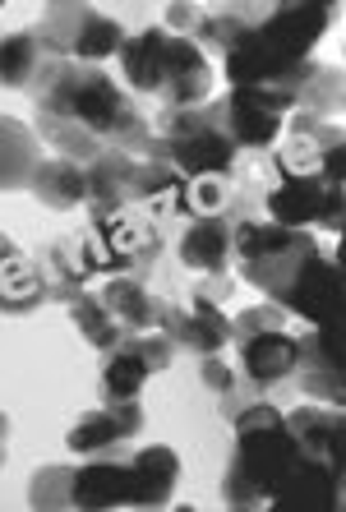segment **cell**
<instances>
[{
	"label": "cell",
	"mask_w": 346,
	"mask_h": 512,
	"mask_svg": "<svg viewBox=\"0 0 346 512\" xmlns=\"http://www.w3.org/2000/svg\"><path fill=\"white\" fill-rule=\"evenodd\" d=\"M333 10L328 5H282L245 24L236 47L227 51L231 88H277L323 37Z\"/></svg>",
	"instance_id": "cell-1"
},
{
	"label": "cell",
	"mask_w": 346,
	"mask_h": 512,
	"mask_svg": "<svg viewBox=\"0 0 346 512\" xmlns=\"http://www.w3.org/2000/svg\"><path fill=\"white\" fill-rule=\"evenodd\" d=\"M120 70L130 79V88L139 93H162L171 107H190L208 97L213 70L194 42L167 33V28H144L139 37H130L120 47Z\"/></svg>",
	"instance_id": "cell-2"
},
{
	"label": "cell",
	"mask_w": 346,
	"mask_h": 512,
	"mask_svg": "<svg viewBox=\"0 0 346 512\" xmlns=\"http://www.w3.org/2000/svg\"><path fill=\"white\" fill-rule=\"evenodd\" d=\"M42 111L65 116L70 125L93 134V139H120V134L139 130V120H134V107L125 102V93H120L102 70H88V65H56L51 88H47V107Z\"/></svg>",
	"instance_id": "cell-3"
},
{
	"label": "cell",
	"mask_w": 346,
	"mask_h": 512,
	"mask_svg": "<svg viewBox=\"0 0 346 512\" xmlns=\"http://www.w3.org/2000/svg\"><path fill=\"white\" fill-rule=\"evenodd\" d=\"M236 439H240L236 466L245 471V480L259 489L263 508H273L277 489L287 485V476L300 462L287 420L277 416V406H268V402L245 406V411L236 416Z\"/></svg>",
	"instance_id": "cell-4"
},
{
	"label": "cell",
	"mask_w": 346,
	"mask_h": 512,
	"mask_svg": "<svg viewBox=\"0 0 346 512\" xmlns=\"http://www.w3.org/2000/svg\"><path fill=\"white\" fill-rule=\"evenodd\" d=\"M314 240L310 231H296V227H277V222H245L236 231V259H240V273L250 277L259 291L268 296H282L291 286V277L305 268V259H314Z\"/></svg>",
	"instance_id": "cell-5"
},
{
	"label": "cell",
	"mask_w": 346,
	"mask_h": 512,
	"mask_svg": "<svg viewBox=\"0 0 346 512\" xmlns=\"http://www.w3.org/2000/svg\"><path fill=\"white\" fill-rule=\"evenodd\" d=\"M217 120H222V107L176 111V116L167 120V143H162L167 167H176L185 180L231 176V167H236V143L222 134Z\"/></svg>",
	"instance_id": "cell-6"
},
{
	"label": "cell",
	"mask_w": 346,
	"mask_h": 512,
	"mask_svg": "<svg viewBox=\"0 0 346 512\" xmlns=\"http://www.w3.org/2000/svg\"><path fill=\"white\" fill-rule=\"evenodd\" d=\"M37 42H47L51 51H65L74 60H102L125 47V33H120V24L107 19V14L84 10V5H60V10L47 14Z\"/></svg>",
	"instance_id": "cell-7"
},
{
	"label": "cell",
	"mask_w": 346,
	"mask_h": 512,
	"mask_svg": "<svg viewBox=\"0 0 346 512\" xmlns=\"http://www.w3.org/2000/svg\"><path fill=\"white\" fill-rule=\"evenodd\" d=\"M227 139L240 148H268L282 130L287 111H296V97L287 88H231L227 107Z\"/></svg>",
	"instance_id": "cell-8"
},
{
	"label": "cell",
	"mask_w": 346,
	"mask_h": 512,
	"mask_svg": "<svg viewBox=\"0 0 346 512\" xmlns=\"http://www.w3.org/2000/svg\"><path fill=\"white\" fill-rule=\"evenodd\" d=\"M277 305L296 310L300 319L319 323V328H337L342 333V268L319 259V254L305 259V268L291 277V286L277 296Z\"/></svg>",
	"instance_id": "cell-9"
},
{
	"label": "cell",
	"mask_w": 346,
	"mask_h": 512,
	"mask_svg": "<svg viewBox=\"0 0 346 512\" xmlns=\"http://www.w3.org/2000/svg\"><path fill=\"white\" fill-rule=\"evenodd\" d=\"M268 213L277 227L305 231L310 222L319 227H342V185L337 180H282L268 194Z\"/></svg>",
	"instance_id": "cell-10"
},
{
	"label": "cell",
	"mask_w": 346,
	"mask_h": 512,
	"mask_svg": "<svg viewBox=\"0 0 346 512\" xmlns=\"http://www.w3.org/2000/svg\"><path fill=\"white\" fill-rule=\"evenodd\" d=\"M291 439H296V453L305 462H319L328 471H342V439H346V425H342V411L337 406H305L296 416L287 420Z\"/></svg>",
	"instance_id": "cell-11"
},
{
	"label": "cell",
	"mask_w": 346,
	"mask_h": 512,
	"mask_svg": "<svg viewBox=\"0 0 346 512\" xmlns=\"http://www.w3.org/2000/svg\"><path fill=\"white\" fill-rule=\"evenodd\" d=\"M157 323H167V333L176 337V342L194 346V351H203V356H217V351L231 342V319L217 310L208 296H194L190 300V314L162 310V314H157Z\"/></svg>",
	"instance_id": "cell-12"
},
{
	"label": "cell",
	"mask_w": 346,
	"mask_h": 512,
	"mask_svg": "<svg viewBox=\"0 0 346 512\" xmlns=\"http://www.w3.org/2000/svg\"><path fill=\"white\" fill-rule=\"evenodd\" d=\"M342 503V471H328L319 462L300 457L296 471L287 476V485L277 489L273 508H296V512H328Z\"/></svg>",
	"instance_id": "cell-13"
},
{
	"label": "cell",
	"mask_w": 346,
	"mask_h": 512,
	"mask_svg": "<svg viewBox=\"0 0 346 512\" xmlns=\"http://www.w3.org/2000/svg\"><path fill=\"white\" fill-rule=\"evenodd\" d=\"M240 360H245V374L254 383H277L291 370H300V342L277 333V328H263V333H250L240 342Z\"/></svg>",
	"instance_id": "cell-14"
},
{
	"label": "cell",
	"mask_w": 346,
	"mask_h": 512,
	"mask_svg": "<svg viewBox=\"0 0 346 512\" xmlns=\"http://www.w3.org/2000/svg\"><path fill=\"white\" fill-rule=\"evenodd\" d=\"M70 499L74 508H125V503H134L130 462H93L84 471H74Z\"/></svg>",
	"instance_id": "cell-15"
},
{
	"label": "cell",
	"mask_w": 346,
	"mask_h": 512,
	"mask_svg": "<svg viewBox=\"0 0 346 512\" xmlns=\"http://www.w3.org/2000/svg\"><path fill=\"white\" fill-rule=\"evenodd\" d=\"M139 425H144V411L134 406V397L130 402H111L107 411L84 416L70 429V448L74 453H97V448H107V443H120V439H130V434H139Z\"/></svg>",
	"instance_id": "cell-16"
},
{
	"label": "cell",
	"mask_w": 346,
	"mask_h": 512,
	"mask_svg": "<svg viewBox=\"0 0 346 512\" xmlns=\"http://www.w3.org/2000/svg\"><path fill=\"white\" fill-rule=\"evenodd\" d=\"M130 480H134V508H162L180 480V457L171 448H157L153 443L144 453H134Z\"/></svg>",
	"instance_id": "cell-17"
},
{
	"label": "cell",
	"mask_w": 346,
	"mask_h": 512,
	"mask_svg": "<svg viewBox=\"0 0 346 512\" xmlns=\"http://www.w3.org/2000/svg\"><path fill=\"white\" fill-rule=\"evenodd\" d=\"M42 296H47L42 273H37L24 254L14 250L10 236H0V310L24 314V310H33Z\"/></svg>",
	"instance_id": "cell-18"
},
{
	"label": "cell",
	"mask_w": 346,
	"mask_h": 512,
	"mask_svg": "<svg viewBox=\"0 0 346 512\" xmlns=\"http://www.w3.org/2000/svg\"><path fill=\"white\" fill-rule=\"evenodd\" d=\"M130 199L134 203H148V213L157 217H171V213H185V176L167 162H148L139 167L134 162L130 171Z\"/></svg>",
	"instance_id": "cell-19"
},
{
	"label": "cell",
	"mask_w": 346,
	"mask_h": 512,
	"mask_svg": "<svg viewBox=\"0 0 346 512\" xmlns=\"http://www.w3.org/2000/svg\"><path fill=\"white\" fill-rule=\"evenodd\" d=\"M93 236L102 240L111 254H120L125 263H139V259H153L157 254V231L125 213H107V217L93 213Z\"/></svg>",
	"instance_id": "cell-20"
},
{
	"label": "cell",
	"mask_w": 346,
	"mask_h": 512,
	"mask_svg": "<svg viewBox=\"0 0 346 512\" xmlns=\"http://www.w3.org/2000/svg\"><path fill=\"white\" fill-rule=\"evenodd\" d=\"M130 171H134V162L125 153H102L93 162V167L84 171V180H88V203H93V213L97 217H107V213H116L120 203L130 199Z\"/></svg>",
	"instance_id": "cell-21"
},
{
	"label": "cell",
	"mask_w": 346,
	"mask_h": 512,
	"mask_svg": "<svg viewBox=\"0 0 346 512\" xmlns=\"http://www.w3.org/2000/svg\"><path fill=\"white\" fill-rule=\"evenodd\" d=\"M231 259V236L217 217H199L185 240H180V263L185 268H199V273H222Z\"/></svg>",
	"instance_id": "cell-22"
},
{
	"label": "cell",
	"mask_w": 346,
	"mask_h": 512,
	"mask_svg": "<svg viewBox=\"0 0 346 512\" xmlns=\"http://www.w3.org/2000/svg\"><path fill=\"white\" fill-rule=\"evenodd\" d=\"M37 171V139L19 120H0V190L28 185Z\"/></svg>",
	"instance_id": "cell-23"
},
{
	"label": "cell",
	"mask_w": 346,
	"mask_h": 512,
	"mask_svg": "<svg viewBox=\"0 0 346 512\" xmlns=\"http://www.w3.org/2000/svg\"><path fill=\"white\" fill-rule=\"evenodd\" d=\"M97 300L107 305V314L116 319V328H134V333H148V328L157 323V314H162L153 300H148L144 286L130 282V277H116Z\"/></svg>",
	"instance_id": "cell-24"
},
{
	"label": "cell",
	"mask_w": 346,
	"mask_h": 512,
	"mask_svg": "<svg viewBox=\"0 0 346 512\" xmlns=\"http://www.w3.org/2000/svg\"><path fill=\"white\" fill-rule=\"evenodd\" d=\"M37 190V199L51 203V208H74V203L88 199V180H84V167H74V162H42L28 180Z\"/></svg>",
	"instance_id": "cell-25"
},
{
	"label": "cell",
	"mask_w": 346,
	"mask_h": 512,
	"mask_svg": "<svg viewBox=\"0 0 346 512\" xmlns=\"http://www.w3.org/2000/svg\"><path fill=\"white\" fill-rule=\"evenodd\" d=\"M148 374H153V370H148V360H144V351H139V342L120 346L116 356H111L107 374H102V397H107V402H130V397L144 388Z\"/></svg>",
	"instance_id": "cell-26"
},
{
	"label": "cell",
	"mask_w": 346,
	"mask_h": 512,
	"mask_svg": "<svg viewBox=\"0 0 346 512\" xmlns=\"http://www.w3.org/2000/svg\"><path fill=\"white\" fill-rule=\"evenodd\" d=\"M37 47H42V42H37L33 28H28V33H14V37H0V84L24 88L37 65Z\"/></svg>",
	"instance_id": "cell-27"
},
{
	"label": "cell",
	"mask_w": 346,
	"mask_h": 512,
	"mask_svg": "<svg viewBox=\"0 0 346 512\" xmlns=\"http://www.w3.org/2000/svg\"><path fill=\"white\" fill-rule=\"evenodd\" d=\"M70 314H74V323H79V333H84L88 342L97 346V351H111V346L120 342L116 319H111L107 305H102L97 296H79V300H70Z\"/></svg>",
	"instance_id": "cell-28"
},
{
	"label": "cell",
	"mask_w": 346,
	"mask_h": 512,
	"mask_svg": "<svg viewBox=\"0 0 346 512\" xmlns=\"http://www.w3.org/2000/svg\"><path fill=\"white\" fill-rule=\"evenodd\" d=\"M70 489H74V471H70V466H47V471H37V476H33L28 499H33V508H74Z\"/></svg>",
	"instance_id": "cell-29"
},
{
	"label": "cell",
	"mask_w": 346,
	"mask_h": 512,
	"mask_svg": "<svg viewBox=\"0 0 346 512\" xmlns=\"http://www.w3.org/2000/svg\"><path fill=\"white\" fill-rule=\"evenodd\" d=\"M222 199H227V176H203L194 185H185V213L194 217H217Z\"/></svg>",
	"instance_id": "cell-30"
},
{
	"label": "cell",
	"mask_w": 346,
	"mask_h": 512,
	"mask_svg": "<svg viewBox=\"0 0 346 512\" xmlns=\"http://www.w3.org/2000/svg\"><path fill=\"white\" fill-rule=\"evenodd\" d=\"M42 134H47L56 148H65V153H97L93 134L79 130V125H70L65 116H51V111H42Z\"/></svg>",
	"instance_id": "cell-31"
},
{
	"label": "cell",
	"mask_w": 346,
	"mask_h": 512,
	"mask_svg": "<svg viewBox=\"0 0 346 512\" xmlns=\"http://www.w3.org/2000/svg\"><path fill=\"white\" fill-rule=\"evenodd\" d=\"M139 351H144V360H148V370H167V360H171V346H167V337H144L139 342Z\"/></svg>",
	"instance_id": "cell-32"
},
{
	"label": "cell",
	"mask_w": 346,
	"mask_h": 512,
	"mask_svg": "<svg viewBox=\"0 0 346 512\" xmlns=\"http://www.w3.org/2000/svg\"><path fill=\"white\" fill-rule=\"evenodd\" d=\"M203 383H208L213 393H227V388H231V370L217 356H203Z\"/></svg>",
	"instance_id": "cell-33"
},
{
	"label": "cell",
	"mask_w": 346,
	"mask_h": 512,
	"mask_svg": "<svg viewBox=\"0 0 346 512\" xmlns=\"http://www.w3.org/2000/svg\"><path fill=\"white\" fill-rule=\"evenodd\" d=\"M5 429H10V425H5V416H0V439H5Z\"/></svg>",
	"instance_id": "cell-34"
},
{
	"label": "cell",
	"mask_w": 346,
	"mask_h": 512,
	"mask_svg": "<svg viewBox=\"0 0 346 512\" xmlns=\"http://www.w3.org/2000/svg\"><path fill=\"white\" fill-rule=\"evenodd\" d=\"M0 457H5V453H0Z\"/></svg>",
	"instance_id": "cell-35"
}]
</instances>
